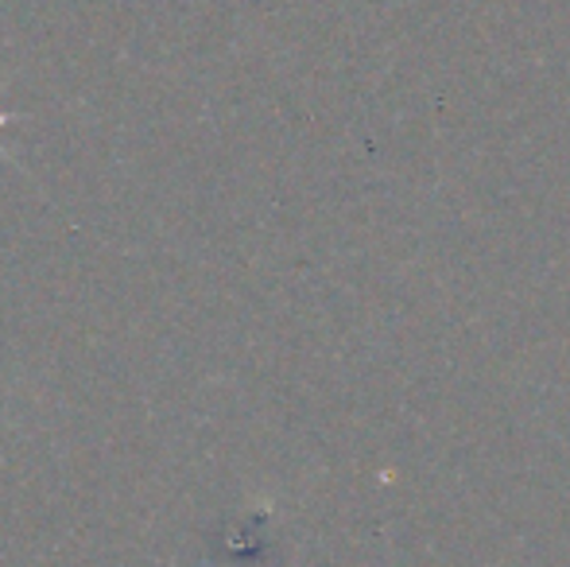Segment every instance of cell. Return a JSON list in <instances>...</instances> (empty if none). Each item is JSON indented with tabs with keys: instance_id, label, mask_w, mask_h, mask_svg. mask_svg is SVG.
I'll use <instances>...</instances> for the list:
<instances>
[{
	"instance_id": "obj_1",
	"label": "cell",
	"mask_w": 570,
	"mask_h": 567,
	"mask_svg": "<svg viewBox=\"0 0 570 567\" xmlns=\"http://www.w3.org/2000/svg\"><path fill=\"white\" fill-rule=\"evenodd\" d=\"M8 121H12V114H8V109H0V133H4Z\"/></svg>"
}]
</instances>
